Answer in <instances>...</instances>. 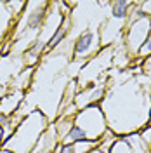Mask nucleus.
Returning <instances> with one entry per match:
<instances>
[{
  "label": "nucleus",
  "mask_w": 151,
  "mask_h": 153,
  "mask_svg": "<svg viewBox=\"0 0 151 153\" xmlns=\"http://www.w3.org/2000/svg\"><path fill=\"white\" fill-rule=\"evenodd\" d=\"M106 89H108V82H101L99 85H97V82L95 84H89L85 89H82L80 92L75 94V99H73L75 108L82 110V108H87V106L99 105L103 101L104 94H106Z\"/></svg>",
  "instance_id": "0eeeda50"
},
{
  "label": "nucleus",
  "mask_w": 151,
  "mask_h": 153,
  "mask_svg": "<svg viewBox=\"0 0 151 153\" xmlns=\"http://www.w3.org/2000/svg\"><path fill=\"white\" fill-rule=\"evenodd\" d=\"M0 153H12V152H9V150H4V148H2V150H0Z\"/></svg>",
  "instance_id": "6ab92c4d"
},
{
  "label": "nucleus",
  "mask_w": 151,
  "mask_h": 153,
  "mask_svg": "<svg viewBox=\"0 0 151 153\" xmlns=\"http://www.w3.org/2000/svg\"><path fill=\"white\" fill-rule=\"evenodd\" d=\"M113 57H115V49L111 45L103 47L95 56H92L82 66L80 75H78V80H76V85H80L82 89H85L89 84H95V80L101 78V75L106 73L111 68Z\"/></svg>",
  "instance_id": "20e7f679"
},
{
  "label": "nucleus",
  "mask_w": 151,
  "mask_h": 153,
  "mask_svg": "<svg viewBox=\"0 0 151 153\" xmlns=\"http://www.w3.org/2000/svg\"><path fill=\"white\" fill-rule=\"evenodd\" d=\"M21 101H23L21 92H14V94L0 97V115L10 117L12 113H16L19 110V106H21Z\"/></svg>",
  "instance_id": "1a4fd4ad"
},
{
  "label": "nucleus",
  "mask_w": 151,
  "mask_h": 153,
  "mask_svg": "<svg viewBox=\"0 0 151 153\" xmlns=\"http://www.w3.org/2000/svg\"><path fill=\"white\" fill-rule=\"evenodd\" d=\"M57 144H59V136H57L56 125L50 124L47 127V131L40 136V139L35 144V148L31 150V153H54Z\"/></svg>",
  "instance_id": "6e6552de"
},
{
  "label": "nucleus",
  "mask_w": 151,
  "mask_h": 153,
  "mask_svg": "<svg viewBox=\"0 0 151 153\" xmlns=\"http://www.w3.org/2000/svg\"><path fill=\"white\" fill-rule=\"evenodd\" d=\"M73 124L82 129L87 139L90 141H99L104 134L108 132V124H106V117L99 105H92L78 110L73 117Z\"/></svg>",
  "instance_id": "7ed1b4c3"
},
{
  "label": "nucleus",
  "mask_w": 151,
  "mask_h": 153,
  "mask_svg": "<svg viewBox=\"0 0 151 153\" xmlns=\"http://www.w3.org/2000/svg\"><path fill=\"white\" fill-rule=\"evenodd\" d=\"M151 54V31H150V37H148V40L144 42V45L141 47V51H139V56H150Z\"/></svg>",
  "instance_id": "dca6fc26"
},
{
  "label": "nucleus",
  "mask_w": 151,
  "mask_h": 153,
  "mask_svg": "<svg viewBox=\"0 0 151 153\" xmlns=\"http://www.w3.org/2000/svg\"><path fill=\"white\" fill-rule=\"evenodd\" d=\"M2 143H4V132H2V127H0V150H2Z\"/></svg>",
  "instance_id": "a211bd4d"
},
{
  "label": "nucleus",
  "mask_w": 151,
  "mask_h": 153,
  "mask_svg": "<svg viewBox=\"0 0 151 153\" xmlns=\"http://www.w3.org/2000/svg\"><path fill=\"white\" fill-rule=\"evenodd\" d=\"M90 153H103V152H101V150H97V148H95V150H92V152H90Z\"/></svg>",
  "instance_id": "aec40b11"
},
{
  "label": "nucleus",
  "mask_w": 151,
  "mask_h": 153,
  "mask_svg": "<svg viewBox=\"0 0 151 153\" xmlns=\"http://www.w3.org/2000/svg\"><path fill=\"white\" fill-rule=\"evenodd\" d=\"M125 51L130 56H137L151 31V18L132 21L125 26Z\"/></svg>",
  "instance_id": "39448f33"
},
{
  "label": "nucleus",
  "mask_w": 151,
  "mask_h": 153,
  "mask_svg": "<svg viewBox=\"0 0 151 153\" xmlns=\"http://www.w3.org/2000/svg\"><path fill=\"white\" fill-rule=\"evenodd\" d=\"M137 7H139L148 18H151V0H148V2H137Z\"/></svg>",
  "instance_id": "f3484780"
},
{
  "label": "nucleus",
  "mask_w": 151,
  "mask_h": 153,
  "mask_svg": "<svg viewBox=\"0 0 151 153\" xmlns=\"http://www.w3.org/2000/svg\"><path fill=\"white\" fill-rule=\"evenodd\" d=\"M70 26H71V23H70V19L64 16L63 23H61V26L56 30V33H54V35L50 37V40L47 42V45H45V51H44V52H50V51H54L63 40H66L68 31H70Z\"/></svg>",
  "instance_id": "9d476101"
},
{
  "label": "nucleus",
  "mask_w": 151,
  "mask_h": 153,
  "mask_svg": "<svg viewBox=\"0 0 151 153\" xmlns=\"http://www.w3.org/2000/svg\"><path fill=\"white\" fill-rule=\"evenodd\" d=\"M139 136H141L142 141L151 148V125H148V127H144L142 131H139Z\"/></svg>",
  "instance_id": "2eb2a0df"
},
{
  "label": "nucleus",
  "mask_w": 151,
  "mask_h": 153,
  "mask_svg": "<svg viewBox=\"0 0 151 153\" xmlns=\"http://www.w3.org/2000/svg\"><path fill=\"white\" fill-rule=\"evenodd\" d=\"M125 139H127L129 144L132 146V152L134 153H151V148L141 139L139 132L129 134V136H125Z\"/></svg>",
  "instance_id": "f8f14e48"
},
{
  "label": "nucleus",
  "mask_w": 151,
  "mask_h": 153,
  "mask_svg": "<svg viewBox=\"0 0 151 153\" xmlns=\"http://www.w3.org/2000/svg\"><path fill=\"white\" fill-rule=\"evenodd\" d=\"M99 106L115 136L142 131L151 125V76L137 75L110 85Z\"/></svg>",
  "instance_id": "f257e3e1"
},
{
  "label": "nucleus",
  "mask_w": 151,
  "mask_h": 153,
  "mask_svg": "<svg viewBox=\"0 0 151 153\" xmlns=\"http://www.w3.org/2000/svg\"><path fill=\"white\" fill-rule=\"evenodd\" d=\"M12 21H14V12L7 7V2H0V38L9 30Z\"/></svg>",
  "instance_id": "9b49d317"
},
{
  "label": "nucleus",
  "mask_w": 151,
  "mask_h": 153,
  "mask_svg": "<svg viewBox=\"0 0 151 153\" xmlns=\"http://www.w3.org/2000/svg\"><path fill=\"white\" fill-rule=\"evenodd\" d=\"M99 141H90V139H84V141H76L73 143V152L75 153H90L92 150L97 148Z\"/></svg>",
  "instance_id": "ddd939ff"
},
{
  "label": "nucleus",
  "mask_w": 151,
  "mask_h": 153,
  "mask_svg": "<svg viewBox=\"0 0 151 153\" xmlns=\"http://www.w3.org/2000/svg\"><path fill=\"white\" fill-rule=\"evenodd\" d=\"M108 153H134V152H132V146L129 144V141L125 137H118Z\"/></svg>",
  "instance_id": "4468645a"
},
{
  "label": "nucleus",
  "mask_w": 151,
  "mask_h": 153,
  "mask_svg": "<svg viewBox=\"0 0 151 153\" xmlns=\"http://www.w3.org/2000/svg\"><path fill=\"white\" fill-rule=\"evenodd\" d=\"M101 37L95 30H85L82 31L73 45V61H84L95 56L101 51Z\"/></svg>",
  "instance_id": "423d86ee"
},
{
  "label": "nucleus",
  "mask_w": 151,
  "mask_h": 153,
  "mask_svg": "<svg viewBox=\"0 0 151 153\" xmlns=\"http://www.w3.org/2000/svg\"><path fill=\"white\" fill-rule=\"evenodd\" d=\"M49 125L50 120L47 118V115L42 110L35 108L23 117V120L9 136V139L2 144V148L12 153H31L40 136L47 131Z\"/></svg>",
  "instance_id": "f03ea898"
}]
</instances>
